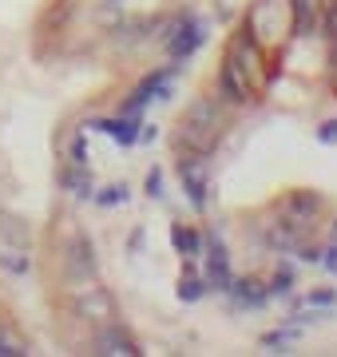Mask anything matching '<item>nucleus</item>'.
Returning a JSON list of instances; mask_svg holds the SVG:
<instances>
[{
    "mask_svg": "<svg viewBox=\"0 0 337 357\" xmlns=\"http://www.w3.org/2000/svg\"><path fill=\"white\" fill-rule=\"evenodd\" d=\"M207 274H210V282H219V290H230V286H234V278H230V262H226V255H222V246H214V250H210Z\"/></svg>",
    "mask_w": 337,
    "mask_h": 357,
    "instance_id": "obj_12",
    "label": "nucleus"
},
{
    "mask_svg": "<svg viewBox=\"0 0 337 357\" xmlns=\"http://www.w3.org/2000/svg\"><path fill=\"white\" fill-rule=\"evenodd\" d=\"M219 91H222V96H226L230 103H250L254 96H258V91L250 88L246 72L234 64L230 56H226V60H222V68H219Z\"/></svg>",
    "mask_w": 337,
    "mask_h": 357,
    "instance_id": "obj_4",
    "label": "nucleus"
},
{
    "mask_svg": "<svg viewBox=\"0 0 337 357\" xmlns=\"http://www.w3.org/2000/svg\"><path fill=\"white\" fill-rule=\"evenodd\" d=\"M60 178H64V187L76 195V199H88V195H91V175H88L79 163L64 167V175H60Z\"/></svg>",
    "mask_w": 337,
    "mask_h": 357,
    "instance_id": "obj_13",
    "label": "nucleus"
},
{
    "mask_svg": "<svg viewBox=\"0 0 337 357\" xmlns=\"http://www.w3.org/2000/svg\"><path fill=\"white\" fill-rule=\"evenodd\" d=\"M119 199H127V187H111L107 195H100V203H119Z\"/></svg>",
    "mask_w": 337,
    "mask_h": 357,
    "instance_id": "obj_17",
    "label": "nucleus"
},
{
    "mask_svg": "<svg viewBox=\"0 0 337 357\" xmlns=\"http://www.w3.org/2000/svg\"><path fill=\"white\" fill-rule=\"evenodd\" d=\"M198 44H203V32H198V24H187L175 40H167V52L175 56V60H182V56H191Z\"/></svg>",
    "mask_w": 337,
    "mask_h": 357,
    "instance_id": "obj_11",
    "label": "nucleus"
},
{
    "mask_svg": "<svg viewBox=\"0 0 337 357\" xmlns=\"http://www.w3.org/2000/svg\"><path fill=\"white\" fill-rule=\"evenodd\" d=\"M76 310L84 314V318H95V321L116 318V302H111V298H107L100 286H91V294H79V298H76Z\"/></svg>",
    "mask_w": 337,
    "mask_h": 357,
    "instance_id": "obj_6",
    "label": "nucleus"
},
{
    "mask_svg": "<svg viewBox=\"0 0 337 357\" xmlns=\"http://www.w3.org/2000/svg\"><path fill=\"white\" fill-rule=\"evenodd\" d=\"M219 128H222V119H219V112H214V103L203 100L182 115V143H187L191 151L207 155L210 147H214V139H219Z\"/></svg>",
    "mask_w": 337,
    "mask_h": 357,
    "instance_id": "obj_2",
    "label": "nucleus"
},
{
    "mask_svg": "<svg viewBox=\"0 0 337 357\" xmlns=\"http://www.w3.org/2000/svg\"><path fill=\"white\" fill-rule=\"evenodd\" d=\"M171 238H175V246H179L182 255H198V246H203V243H198L195 230H182V227L171 230Z\"/></svg>",
    "mask_w": 337,
    "mask_h": 357,
    "instance_id": "obj_15",
    "label": "nucleus"
},
{
    "mask_svg": "<svg viewBox=\"0 0 337 357\" xmlns=\"http://www.w3.org/2000/svg\"><path fill=\"white\" fill-rule=\"evenodd\" d=\"M298 24L294 0H254V8L246 16V36L258 48H278Z\"/></svg>",
    "mask_w": 337,
    "mask_h": 357,
    "instance_id": "obj_1",
    "label": "nucleus"
},
{
    "mask_svg": "<svg viewBox=\"0 0 337 357\" xmlns=\"http://www.w3.org/2000/svg\"><path fill=\"white\" fill-rule=\"evenodd\" d=\"M318 211H322V199H318L313 191L290 195V203H285V218H294V222H301V227H310L313 218H318Z\"/></svg>",
    "mask_w": 337,
    "mask_h": 357,
    "instance_id": "obj_7",
    "label": "nucleus"
},
{
    "mask_svg": "<svg viewBox=\"0 0 337 357\" xmlns=\"http://www.w3.org/2000/svg\"><path fill=\"white\" fill-rule=\"evenodd\" d=\"M147 191H151V195H163V178H159V171H151V178H147Z\"/></svg>",
    "mask_w": 337,
    "mask_h": 357,
    "instance_id": "obj_19",
    "label": "nucleus"
},
{
    "mask_svg": "<svg viewBox=\"0 0 337 357\" xmlns=\"http://www.w3.org/2000/svg\"><path fill=\"white\" fill-rule=\"evenodd\" d=\"M95 128H104L111 139H119L123 147H131V143L139 139V123H135V115H119V119H104V123H95Z\"/></svg>",
    "mask_w": 337,
    "mask_h": 357,
    "instance_id": "obj_10",
    "label": "nucleus"
},
{
    "mask_svg": "<svg viewBox=\"0 0 337 357\" xmlns=\"http://www.w3.org/2000/svg\"><path fill=\"white\" fill-rule=\"evenodd\" d=\"M230 290H238V302H250V306H262L266 302V290H262L258 282H238Z\"/></svg>",
    "mask_w": 337,
    "mask_h": 357,
    "instance_id": "obj_14",
    "label": "nucleus"
},
{
    "mask_svg": "<svg viewBox=\"0 0 337 357\" xmlns=\"http://www.w3.org/2000/svg\"><path fill=\"white\" fill-rule=\"evenodd\" d=\"M310 306H334V294H329V290L313 294V298H310Z\"/></svg>",
    "mask_w": 337,
    "mask_h": 357,
    "instance_id": "obj_18",
    "label": "nucleus"
},
{
    "mask_svg": "<svg viewBox=\"0 0 337 357\" xmlns=\"http://www.w3.org/2000/svg\"><path fill=\"white\" fill-rule=\"evenodd\" d=\"M179 175H182V187L191 195V203L203 206L207 203V155H191V159H182L179 163Z\"/></svg>",
    "mask_w": 337,
    "mask_h": 357,
    "instance_id": "obj_5",
    "label": "nucleus"
},
{
    "mask_svg": "<svg viewBox=\"0 0 337 357\" xmlns=\"http://www.w3.org/2000/svg\"><path fill=\"white\" fill-rule=\"evenodd\" d=\"M198 294H203V282H195V278L187 282V278H182V286H179V298H182V302H195Z\"/></svg>",
    "mask_w": 337,
    "mask_h": 357,
    "instance_id": "obj_16",
    "label": "nucleus"
},
{
    "mask_svg": "<svg viewBox=\"0 0 337 357\" xmlns=\"http://www.w3.org/2000/svg\"><path fill=\"white\" fill-rule=\"evenodd\" d=\"M334 88H337V76H334Z\"/></svg>",
    "mask_w": 337,
    "mask_h": 357,
    "instance_id": "obj_21",
    "label": "nucleus"
},
{
    "mask_svg": "<svg viewBox=\"0 0 337 357\" xmlns=\"http://www.w3.org/2000/svg\"><path fill=\"white\" fill-rule=\"evenodd\" d=\"M322 139H325V143H334V139H337V123H325V131H322Z\"/></svg>",
    "mask_w": 337,
    "mask_h": 357,
    "instance_id": "obj_20",
    "label": "nucleus"
},
{
    "mask_svg": "<svg viewBox=\"0 0 337 357\" xmlns=\"http://www.w3.org/2000/svg\"><path fill=\"white\" fill-rule=\"evenodd\" d=\"M68 270L72 274H91L95 270V250H91L88 238H76V243L68 246Z\"/></svg>",
    "mask_w": 337,
    "mask_h": 357,
    "instance_id": "obj_9",
    "label": "nucleus"
},
{
    "mask_svg": "<svg viewBox=\"0 0 337 357\" xmlns=\"http://www.w3.org/2000/svg\"><path fill=\"white\" fill-rule=\"evenodd\" d=\"M226 56H230L234 64H238L242 72H246V79H250V88H254V91L266 88V68H262V52H258V44H254V40H250L246 32H242V36L234 40Z\"/></svg>",
    "mask_w": 337,
    "mask_h": 357,
    "instance_id": "obj_3",
    "label": "nucleus"
},
{
    "mask_svg": "<svg viewBox=\"0 0 337 357\" xmlns=\"http://www.w3.org/2000/svg\"><path fill=\"white\" fill-rule=\"evenodd\" d=\"M95 354H127V357H135L139 349H135V342H131L127 333L119 330V326H107V330H100V337H95Z\"/></svg>",
    "mask_w": 337,
    "mask_h": 357,
    "instance_id": "obj_8",
    "label": "nucleus"
}]
</instances>
